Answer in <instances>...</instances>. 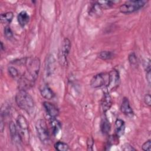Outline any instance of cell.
I'll list each match as a JSON object with an SVG mask.
<instances>
[{
  "label": "cell",
  "instance_id": "12",
  "mask_svg": "<svg viewBox=\"0 0 151 151\" xmlns=\"http://www.w3.org/2000/svg\"><path fill=\"white\" fill-rule=\"evenodd\" d=\"M101 107L104 112L108 111L112 106V99L109 93L105 91L101 99Z\"/></svg>",
  "mask_w": 151,
  "mask_h": 151
},
{
  "label": "cell",
  "instance_id": "25",
  "mask_svg": "<svg viewBox=\"0 0 151 151\" xmlns=\"http://www.w3.org/2000/svg\"><path fill=\"white\" fill-rule=\"evenodd\" d=\"M128 60L129 61V63L131 65L136 66L137 64V58L134 52H131L128 57Z\"/></svg>",
  "mask_w": 151,
  "mask_h": 151
},
{
  "label": "cell",
  "instance_id": "9",
  "mask_svg": "<svg viewBox=\"0 0 151 151\" xmlns=\"http://www.w3.org/2000/svg\"><path fill=\"white\" fill-rule=\"evenodd\" d=\"M9 129L12 141L17 146H20L22 142V138L18 132L17 125L13 122H9Z\"/></svg>",
  "mask_w": 151,
  "mask_h": 151
},
{
  "label": "cell",
  "instance_id": "18",
  "mask_svg": "<svg viewBox=\"0 0 151 151\" xmlns=\"http://www.w3.org/2000/svg\"><path fill=\"white\" fill-rule=\"evenodd\" d=\"M14 14L12 12H7L1 14V22L8 25L12 21Z\"/></svg>",
  "mask_w": 151,
  "mask_h": 151
},
{
  "label": "cell",
  "instance_id": "28",
  "mask_svg": "<svg viewBox=\"0 0 151 151\" xmlns=\"http://www.w3.org/2000/svg\"><path fill=\"white\" fill-rule=\"evenodd\" d=\"M94 140L92 137H89L87 140V150H93V147L94 146Z\"/></svg>",
  "mask_w": 151,
  "mask_h": 151
},
{
  "label": "cell",
  "instance_id": "11",
  "mask_svg": "<svg viewBox=\"0 0 151 151\" xmlns=\"http://www.w3.org/2000/svg\"><path fill=\"white\" fill-rule=\"evenodd\" d=\"M43 106L47 113L51 118L56 117L59 114L58 109L54 104L48 101H44L43 102Z\"/></svg>",
  "mask_w": 151,
  "mask_h": 151
},
{
  "label": "cell",
  "instance_id": "16",
  "mask_svg": "<svg viewBox=\"0 0 151 151\" xmlns=\"http://www.w3.org/2000/svg\"><path fill=\"white\" fill-rule=\"evenodd\" d=\"M17 21L19 25L24 27L28 23L29 21V15L25 11H22L17 15Z\"/></svg>",
  "mask_w": 151,
  "mask_h": 151
},
{
  "label": "cell",
  "instance_id": "24",
  "mask_svg": "<svg viewBox=\"0 0 151 151\" xmlns=\"http://www.w3.org/2000/svg\"><path fill=\"white\" fill-rule=\"evenodd\" d=\"M101 8L99 5V4L95 2L91 9H90V12L92 14H95V15H99L101 13Z\"/></svg>",
  "mask_w": 151,
  "mask_h": 151
},
{
  "label": "cell",
  "instance_id": "3",
  "mask_svg": "<svg viewBox=\"0 0 151 151\" xmlns=\"http://www.w3.org/2000/svg\"><path fill=\"white\" fill-rule=\"evenodd\" d=\"M147 2L144 0L127 1L120 5L119 10L123 14H131L142 8Z\"/></svg>",
  "mask_w": 151,
  "mask_h": 151
},
{
  "label": "cell",
  "instance_id": "2",
  "mask_svg": "<svg viewBox=\"0 0 151 151\" xmlns=\"http://www.w3.org/2000/svg\"><path fill=\"white\" fill-rule=\"evenodd\" d=\"M15 101L18 106L30 114L34 112L35 103L32 96L25 90H19L15 96Z\"/></svg>",
  "mask_w": 151,
  "mask_h": 151
},
{
  "label": "cell",
  "instance_id": "19",
  "mask_svg": "<svg viewBox=\"0 0 151 151\" xmlns=\"http://www.w3.org/2000/svg\"><path fill=\"white\" fill-rule=\"evenodd\" d=\"M101 131L104 134H108L110 131L111 126L108 119L105 117L103 118L101 122Z\"/></svg>",
  "mask_w": 151,
  "mask_h": 151
},
{
  "label": "cell",
  "instance_id": "26",
  "mask_svg": "<svg viewBox=\"0 0 151 151\" xmlns=\"http://www.w3.org/2000/svg\"><path fill=\"white\" fill-rule=\"evenodd\" d=\"M4 35L7 39H11L13 37V32L9 25H6L4 27Z\"/></svg>",
  "mask_w": 151,
  "mask_h": 151
},
{
  "label": "cell",
  "instance_id": "33",
  "mask_svg": "<svg viewBox=\"0 0 151 151\" xmlns=\"http://www.w3.org/2000/svg\"><path fill=\"white\" fill-rule=\"evenodd\" d=\"M1 50H3L4 49V45H3L2 42H1Z\"/></svg>",
  "mask_w": 151,
  "mask_h": 151
},
{
  "label": "cell",
  "instance_id": "1",
  "mask_svg": "<svg viewBox=\"0 0 151 151\" xmlns=\"http://www.w3.org/2000/svg\"><path fill=\"white\" fill-rule=\"evenodd\" d=\"M40 64V60L37 57L23 58L24 70L18 78L19 90H27L34 85L38 76Z\"/></svg>",
  "mask_w": 151,
  "mask_h": 151
},
{
  "label": "cell",
  "instance_id": "27",
  "mask_svg": "<svg viewBox=\"0 0 151 151\" xmlns=\"http://www.w3.org/2000/svg\"><path fill=\"white\" fill-rule=\"evenodd\" d=\"M142 149L145 151H150V150H151V140H150V139L147 140L142 145Z\"/></svg>",
  "mask_w": 151,
  "mask_h": 151
},
{
  "label": "cell",
  "instance_id": "30",
  "mask_svg": "<svg viewBox=\"0 0 151 151\" xmlns=\"http://www.w3.org/2000/svg\"><path fill=\"white\" fill-rule=\"evenodd\" d=\"M144 102L148 106H150L151 105V97L150 94H146L144 97Z\"/></svg>",
  "mask_w": 151,
  "mask_h": 151
},
{
  "label": "cell",
  "instance_id": "7",
  "mask_svg": "<svg viewBox=\"0 0 151 151\" xmlns=\"http://www.w3.org/2000/svg\"><path fill=\"white\" fill-rule=\"evenodd\" d=\"M120 76L117 70L113 69L109 73V81L107 85L105 87L106 91L110 93L115 90L119 85Z\"/></svg>",
  "mask_w": 151,
  "mask_h": 151
},
{
  "label": "cell",
  "instance_id": "13",
  "mask_svg": "<svg viewBox=\"0 0 151 151\" xmlns=\"http://www.w3.org/2000/svg\"><path fill=\"white\" fill-rule=\"evenodd\" d=\"M120 110L123 114L127 116H132L134 114L133 109L130 105L129 100L127 97L123 99L120 106Z\"/></svg>",
  "mask_w": 151,
  "mask_h": 151
},
{
  "label": "cell",
  "instance_id": "22",
  "mask_svg": "<svg viewBox=\"0 0 151 151\" xmlns=\"http://www.w3.org/2000/svg\"><path fill=\"white\" fill-rule=\"evenodd\" d=\"M8 71L9 74V75L15 78H19V73L18 70V68L14 65H9L8 67Z\"/></svg>",
  "mask_w": 151,
  "mask_h": 151
},
{
  "label": "cell",
  "instance_id": "20",
  "mask_svg": "<svg viewBox=\"0 0 151 151\" xmlns=\"http://www.w3.org/2000/svg\"><path fill=\"white\" fill-rule=\"evenodd\" d=\"M114 56V54L110 51H103L99 52V58L103 60H108L112 59Z\"/></svg>",
  "mask_w": 151,
  "mask_h": 151
},
{
  "label": "cell",
  "instance_id": "31",
  "mask_svg": "<svg viewBox=\"0 0 151 151\" xmlns=\"http://www.w3.org/2000/svg\"><path fill=\"white\" fill-rule=\"evenodd\" d=\"M122 149L123 150H126V151H132V150H136V149L134 148L132 145H130L129 143H126L123 145V146L122 147Z\"/></svg>",
  "mask_w": 151,
  "mask_h": 151
},
{
  "label": "cell",
  "instance_id": "21",
  "mask_svg": "<svg viewBox=\"0 0 151 151\" xmlns=\"http://www.w3.org/2000/svg\"><path fill=\"white\" fill-rule=\"evenodd\" d=\"M54 148L58 151H67L69 150L68 145L63 142L58 141L54 144Z\"/></svg>",
  "mask_w": 151,
  "mask_h": 151
},
{
  "label": "cell",
  "instance_id": "15",
  "mask_svg": "<svg viewBox=\"0 0 151 151\" xmlns=\"http://www.w3.org/2000/svg\"><path fill=\"white\" fill-rule=\"evenodd\" d=\"M40 93L42 97L47 100H51L55 97V93L47 85H44L40 88Z\"/></svg>",
  "mask_w": 151,
  "mask_h": 151
},
{
  "label": "cell",
  "instance_id": "14",
  "mask_svg": "<svg viewBox=\"0 0 151 151\" xmlns=\"http://www.w3.org/2000/svg\"><path fill=\"white\" fill-rule=\"evenodd\" d=\"M115 135L117 137H120L124 133L125 131V123L124 122L120 119H117L115 122Z\"/></svg>",
  "mask_w": 151,
  "mask_h": 151
},
{
  "label": "cell",
  "instance_id": "4",
  "mask_svg": "<svg viewBox=\"0 0 151 151\" xmlns=\"http://www.w3.org/2000/svg\"><path fill=\"white\" fill-rule=\"evenodd\" d=\"M35 129L40 141L44 144H48L50 136L46 122L42 119H38L35 123Z\"/></svg>",
  "mask_w": 151,
  "mask_h": 151
},
{
  "label": "cell",
  "instance_id": "5",
  "mask_svg": "<svg viewBox=\"0 0 151 151\" xmlns=\"http://www.w3.org/2000/svg\"><path fill=\"white\" fill-rule=\"evenodd\" d=\"M16 122L17 127L21 135L22 142H24L25 143L29 142V125L27 119L22 115H19L17 118Z\"/></svg>",
  "mask_w": 151,
  "mask_h": 151
},
{
  "label": "cell",
  "instance_id": "8",
  "mask_svg": "<svg viewBox=\"0 0 151 151\" xmlns=\"http://www.w3.org/2000/svg\"><path fill=\"white\" fill-rule=\"evenodd\" d=\"M109 81V73H101L95 75L91 80L90 86L94 88L106 87Z\"/></svg>",
  "mask_w": 151,
  "mask_h": 151
},
{
  "label": "cell",
  "instance_id": "23",
  "mask_svg": "<svg viewBox=\"0 0 151 151\" xmlns=\"http://www.w3.org/2000/svg\"><path fill=\"white\" fill-rule=\"evenodd\" d=\"M99 5L101 8V9H108L111 8L113 5L114 2L111 1H96Z\"/></svg>",
  "mask_w": 151,
  "mask_h": 151
},
{
  "label": "cell",
  "instance_id": "6",
  "mask_svg": "<svg viewBox=\"0 0 151 151\" xmlns=\"http://www.w3.org/2000/svg\"><path fill=\"white\" fill-rule=\"evenodd\" d=\"M71 44L68 38H65L61 43V46L58 53L59 63L63 66L67 65V57L71 50Z\"/></svg>",
  "mask_w": 151,
  "mask_h": 151
},
{
  "label": "cell",
  "instance_id": "29",
  "mask_svg": "<svg viewBox=\"0 0 151 151\" xmlns=\"http://www.w3.org/2000/svg\"><path fill=\"white\" fill-rule=\"evenodd\" d=\"M143 65H144V68H145L146 72L150 71L151 69H150V59L146 58V60L144 61Z\"/></svg>",
  "mask_w": 151,
  "mask_h": 151
},
{
  "label": "cell",
  "instance_id": "17",
  "mask_svg": "<svg viewBox=\"0 0 151 151\" xmlns=\"http://www.w3.org/2000/svg\"><path fill=\"white\" fill-rule=\"evenodd\" d=\"M55 118L56 117L51 118V120L50 122L52 132L54 135H56L61 127V122L59 120H58L57 119H56Z\"/></svg>",
  "mask_w": 151,
  "mask_h": 151
},
{
  "label": "cell",
  "instance_id": "32",
  "mask_svg": "<svg viewBox=\"0 0 151 151\" xmlns=\"http://www.w3.org/2000/svg\"><path fill=\"white\" fill-rule=\"evenodd\" d=\"M146 80H147L149 84L150 85V71L146 72Z\"/></svg>",
  "mask_w": 151,
  "mask_h": 151
},
{
  "label": "cell",
  "instance_id": "10",
  "mask_svg": "<svg viewBox=\"0 0 151 151\" xmlns=\"http://www.w3.org/2000/svg\"><path fill=\"white\" fill-rule=\"evenodd\" d=\"M56 68V61L53 55L49 54L47 56L45 64V71L47 76H51L55 71Z\"/></svg>",
  "mask_w": 151,
  "mask_h": 151
}]
</instances>
